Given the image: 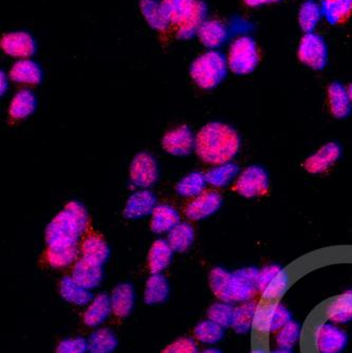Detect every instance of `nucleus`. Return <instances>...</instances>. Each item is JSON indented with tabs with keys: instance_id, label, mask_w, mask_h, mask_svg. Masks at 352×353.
<instances>
[{
	"instance_id": "nucleus-13",
	"label": "nucleus",
	"mask_w": 352,
	"mask_h": 353,
	"mask_svg": "<svg viewBox=\"0 0 352 353\" xmlns=\"http://www.w3.org/2000/svg\"><path fill=\"white\" fill-rule=\"evenodd\" d=\"M347 343V333L335 325L323 324L316 332V347L320 353H341Z\"/></svg>"
},
{
	"instance_id": "nucleus-40",
	"label": "nucleus",
	"mask_w": 352,
	"mask_h": 353,
	"mask_svg": "<svg viewBox=\"0 0 352 353\" xmlns=\"http://www.w3.org/2000/svg\"><path fill=\"white\" fill-rule=\"evenodd\" d=\"M141 9L144 14L145 19L149 25L157 29H163L166 27L168 19L163 13L162 6H159L155 0H142Z\"/></svg>"
},
{
	"instance_id": "nucleus-11",
	"label": "nucleus",
	"mask_w": 352,
	"mask_h": 353,
	"mask_svg": "<svg viewBox=\"0 0 352 353\" xmlns=\"http://www.w3.org/2000/svg\"><path fill=\"white\" fill-rule=\"evenodd\" d=\"M341 156V145L337 142H329L322 146L315 154L306 159L303 166L309 174H323L337 163Z\"/></svg>"
},
{
	"instance_id": "nucleus-5",
	"label": "nucleus",
	"mask_w": 352,
	"mask_h": 353,
	"mask_svg": "<svg viewBox=\"0 0 352 353\" xmlns=\"http://www.w3.org/2000/svg\"><path fill=\"white\" fill-rule=\"evenodd\" d=\"M162 9L168 21L182 26V31H193L206 11L204 3L196 0H164Z\"/></svg>"
},
{
	"instance_id": "nucleus-19",
	"label": "nucleus",
	"mask_w": 352,
	"mask_h": 353,
	"mask_svg": "<svg viewBox=\"0 0 352 353\" xmlns=\"http://www.w3.org/2000/svg\"><path fill=\"white\" fill-rule=\"evenodd\" d=\"M81 259L103 265L109 257V248L102 236L89 233L81 245Z\"/></svg>"
},
{
	"instance_id": "nucleus-28",
	"label": "nucleus",
	"mask_w": 352,
	"mask_h": 353,
	"mask_svg": "<svg viewBox=\"0 0 352 353\" xmlns=\"http://www.w3.org/2000/svg\"><path fill=\"white\" fill-rule=\"evenodd\" d=\"M59 292L65 301L77 306H85L91 301V294L88 289L79 285L72 277L61 279Z\"/></svg>"
},
{
	"instance_id": "nucleus-4",
	"label": "nucleus",
	"mask_w": 352,
	"mask_h": 353,
	"mask_svg": "<svg viewBox=\"0 0 352 353\" xmlns=\"http://www.w3.org/2000/svg\"><path fill=\"white\" fill-rule=\"evenodd\" d=\"M228 59L222 53L208 51L193 63L190 75L200 88L213 89L226 77Z\"/></svg>"
},
{
	"instance_id": "nucleus-8",
	"label": "nucleus",
	"mask_w": 352,
	"mask_h": 353,
	"mask_svg": "<svg viewBox=\"0 0 352 353\" xmlns=\"http://www.w3.org/2000/svg\"><path fill=\"white\" fill-rule=\"evenodd\" d=\"M269 174L264 168L258 165L246 168L233 186V190L244 198L262 197L269 192Z\"/></svg>"
},
{
	"instance_id": "nucleus-36",
	"label": "nucleus",
	"mask_w": 352,
	"mask_h": 353,
	"mask_svg": "<svg viewBox=\"0 0 352 353\" xmlns=\"http://www.w3.org/2000/svg\"><path fill=\"white\" fill-rule=\"evenodd\" d=\"M206 183L208 180L206 174L202 172H192L177 184V192L183 197H198L202 192H206Z\"/></svg>"
},
{
	"instance_id": "nucleus-42",
	"label": "nucleus",
	"mask_w": 352,
	"mask_h": 353,
	"mask_svg": "<svg viewBox=\"0 0 352 353\" xmlns=\"http://www.w3.org/2000/svg\"><path fill=\"white\" fill-rule=\"evenodd\" d=\"M300 334V325L297 322L291 321L278 331L276 343L280 348L292 349L297 343Z\"/></svg>"
},
{
	"instance_id": "nucleus-44",
	"label": "nucleus",
	"mask_w": 352,
	"mask_h": 353,
	"mask_svg": "<svg viewBox=\"0 0 352 353\" xmlns=\"http://www.w3.org/2000/svg\"><path fill=\"white\" fill-rule=\"evenodd\" d=\"M161 353H199V350L194 340L182 338L168 345Z\"/></svg>"
},
{
	"instance_id": "nucleus-46",
	"label": "nucleus",
	"mask_w": 352,
	"mask_h": 353,
	"mask_svg": "<svg viewBox=\"0 0 352 353\" xmlns=\"http://www.w3.org/2000/svg\"><path fill=\"white\" fill-rule=\"evenodd\" d=\"M6 90H7V79L3 73H1V94H3Z\"/></svg>"
},
{
	"instance_id": "nucleus-24",
	"label": "nucleus",
	"mask_w": 352,
	"mask_h": 353,
	"mask_svg": "<svg viewBox=\"0 0 352 353\" xmlns=\"http://www.w3.org/2000/svg\"><path fill=\"white\" fill-rule=\"evenodd\" d=\"M328 319L334 324H347L352 321V290L335 297L327 308Z\"/></svg>"
},
{
	"instance_id": "nucleus-16",
	"label": "nucleus",
	"mask_w": 352,
	"mask_h": 353,
	"mask_svg": "<svg viewBox=\"0 0 352 353\" xmlns=\"http://www.w3.org/2000/svg\"><path fill=\"white\" fill-rule=\"evenodd\" d=\"M157 200L153 192L141 190L130 196L124 208V217L138 219L153 213L156 208Z\"/></svg>"
},
{
	"instance_id": "nucleus-45",
	"label": "nucleus",
	"mask_w": 352,
	"mask_h": 353,
	"mask_svg": "<svg viewBox=\"0 0 352 353\" xmlns=\"http://www.w3.org/2000/svg\"><path fill=\"white\" fill-rule=\"evenodd\" d=\"M244 3L248 7L256 8L260 6L269 5V3H278L282 0H244Z\"/></svg>"
},
{
	"instance_id": "nucleus-10",
	"label": "nucleus",
	"mask_w": 352,
	"mask_h": 353,
	"mask_svg": "<svg viewBox=\"0 0 352 353\" xmlns=\"http://www.w3.org/2000/svg\"><path fill=\"white\" fill-rule=\"evenodd\" d=\"M298 59L313 70H323L327 65L328 49L323 37L316 33L304 35L298 46Z\"/></svg>"
},
{
	"instance_id": "nucleus-30",
	"label": "nucleus",
	"mask_w": 352,
	"mask_h": 353,
	"mask_svg": "<svg viewBox=\"0 0 352 353\" xmlns=\"http://www.w3.org/2000/svg\"><path fill=\"white\" fill-rule=\"evenodd\" d=\"M10 77L14 82L25 83V84L37 85L41 82V71L39 65L35 61L25 59L19 61L11 69Z\"/></svg>"
},
{
	"instance_id": "nucleus-27",
	"label": "nucleus",
	"mask_w": 352,
	"mask_h": 353,
	"mask_svg": "<svg viewBox=\"0 0 352 353\" xmlns=\"http://www.w3.org/2000/svg\"><path fill=\"white\" fill-rule=\"evenodd\" d=\"M79 254V245H48L47 261L53 268H65L75 263Z\"/></svg>"
},
{
	"instance_id": "nucleus-32",
	"label": "nucleus",
	"mask_w": 352,
	"mask_h": 353,
	"mask_svg": "<svg viewBox=\"0 0 352 353\" xmlns=\"http://www.w3.org/2000/svg\"><path fill=\"white\" fill-rule=\"evenodd\" d=\"M322 13L330 25L345 21L352 12V0H323Z\"/></svg>"
},
{
	"instance_id": "nucleus-26",
	"label": "nucleus",
	"mask_w": 352,
	"mask_h": 353,
	"mask_svg": "<svg viewBox=\"0 0 352 353\" xmlns=\"http://www.w3.org/2000/svg\"><path fill=\"white\" fill-rule=\"evenodd\" d=\"M257 303L254 301H244L239 306L235 308L234 316L231 327L235 332L244 334L254 327L256 312H257Z\"/></svg>"
},
{
	"instance_id": "nucleus-3",
	"label": "nucleus",
	"mask_w": 352,
	"mask_h": 353,
	"mask_svg": "<svg viewBox=\"0 0 352 353\" xmlns=\"http://www.w3.org/2000/svg\"><path fill=\"white\" fill-rule=\"evenodd\" d=\"M88 225L86 208L77 202H69L48 225L46 241L48 245H79V239Z\"/></svg>"
},
{
	"instance_id": "nucleus-6",
	"label": "nucleus",
	"mask_w": 352,
	"mask_h": 353,
	"mask_svg": "<svg viewBox=\"0 0 352 353\" xmlns=\"http://www.w3.org/2000/svg\"><path fill=\"white\" fill-rule=\"evenodd\" d=\"M260 61V49L253 39L239 37L231 46L228 65V68L236 74H250L257 68Z\"/></svg>"
},
{
	"instance_id": "nucleus-34",
	"label": "nucleus",
	"mask_w": 352,
	"mask_h": 353,
	"mask_svg": "<svg viewBox=\"0 0 352 353\" xmlns=\"http://www.w3.org/2000/svg\"><path fill=\"white\" fill-rule=\"evenodd\" d=\"M322 16H323V13H322L321 6L314 0H307L300 6V12H298L300 27L305 32L306 34L313 33Z\"/></svg>"
},
{
	"instance_id": "nucleus-33",
	"label": "nucleus",
	"mask_w": 352,
	"mask_h": 353,
	"mask_svg": "<svg viewBox=\"0 0 352 353\" xmlns=\"http://www.w3.org/2000/svg\"><path fill=\"white\" fill-rule=\"evenodd\" d=\"M201 43L208 48H217L226 39V30L219 21H211L201 23L198 30Z\"/></svg>"
},
{
	"instance_id": "nucleus-23",
	"label": "nucleus",
	"mask_w": 352,
	"mask_h": 353,
	"mask_svg": "<svg viewBox=\"0 0 352 353\" xmlns=\"http://www.w3.org/2000/svg\"><path fill=\"white\" fill-rule=\"evenodd\" d=\"M111 312L110 297L106 294H99L91 301L88 308L84 313L83 321L87 326L97 327L102 324Z\"/></svg>"
},
{
	"instance_id": "nucleus-18",
	"label": "nucleus",
	"mask_w": 352,
	"mask_h": 353,
	"mask_svg": "<svg viewBox=\"0 0 352 353\" xmlns=\"http://www.w3.org/2000/svg\"><path fill=\"white\" fill-rule=\"evenodd\" d=\"M1 48L12 57H29L35 52V43L25 32H15L5 35L1 39Z\"/></svg>"
},
{
	"instance_id": "nucleus-50",
	"label": "nucleus",
	"mask_w": 352,
	"mask_h": 353,
	"mask_svg": "<svg viewBox=\"0 0 352 353\" xmlns=\"http://www.w3.org/2000/svg\"><path fill=\"white\" fill-rule=\"evenodd\" d=\"M252 353H266L264 350H262V349H256V350H254Z\"/></svg>"
},
{
	"instance_id": "nucleus-14",
	"label": "nucleus",
	"mask_w": 352,
	"mask_h": 353,
	"mask_svg": "<svg viewBox=\"0 0 352 353\" xmlns=\"http://www.w3.org/2000/svg\"><path fill=\"white\" fill-rule=\"evenodd\" d=\"M222 204V197L219 192L206 190L188 204L184 213L190 220L204 219L216 213Z\"/></svg>"
},
{
	"instance_id": "nucleus-15",
	"label": "nucleus",
	"mask_w": 352,
	"mask_h": 353,
	"mask_svg": "<svg viewBox=\"0 0 352 353\" xmlns=\"http://www.w3.org/2000/svg\"><path fill=\"white\" fill-rule=\"evenodd\" d=\"M196 138L186 125L170 130L162 140L163 150L173 156H186L195 148Z\"/></svg>"
},
{
	"instance_id": "nucleus-17",
	"label": "nucleus",
	"mask_w": 352,
	"mask_h": 353,
	"mask_svg": "<svg viewBox=\"0 0 352 353\" xmlns=\"http://www.w3.org/2000/svg\"><path fill=\"white\" fill-rule=\"evenodd\" d=\"M72 277L79 285L86 288L88 290L95 289L99 285L103 279L102 265L90 263L86 259H81L75 263L72 270Z\"/></svg>"
},
{
	"instance_id": "nucleus-7",
	"label": "nucleus",
	"mask_w": 352,
	"mask_h": 353,
	"mask_svg": "<svg viewBox=\"0 0 352 353\" xmlns=\"http://www.w3.org/2000/svg\"><path fill=\"white\" fill-rule=\"evenodd\" d=\"M289 285V275L280 265H266L258 271V292L266 301H277L287 292Z\"/></svg>"
},
{
	"instance_id": "nucleus-43",
	"label": "nucleus",
	"mask_w": 352,
	"mask_h": 353,
	"mask_svg": "<svg viewBox=\"0 0 352 353\" xmlns=\"http://www.w3.org/2000/svg\"><path fill=\"white\" fill-rule=\"evenodd\" d=\"M88 350V341L84 339H68L59 343L55 353H85Z\"/></svg>"
},
{
	"instance_id": "nucleus-1",
	"label": "nucleus",
	"mask_w": 352,
	"mask_h": 353,
	"mask_svg": "<svg viewBox=\"0 0 352 353\" xmlns=\"http://www.w3.org/2000/svg\"><path fill=\"white\" fill-rule=\"evenodd\" d=\"M195 150L199 158L211 165L228 163L239 152V134L224 123H210L197 134Z\"/></svg>"
},
{
	"instance_id": "nucleus-35",
	"label": "nucleus",
	"mask_w": 352,
	"mask_h": 353,
	"mask_svg": "<svg viewBox=\"0 0 352 353\" xmlns=\"http://www.w3.org/2000/svg\"><path fill=\"white\" fill-rule=\"evenodd\" d=\"M195 232L192 225L188 223H179L170 232L167 243L173 251L186 252L194 241Z\"/></svg>"
},
{
	"instance_id": "nucleus-9",
	"label": "nucleus",
	"mask_w": 352,
	"mask_h": 353,
	"mask_svg": "<svg viewBox=\"0 0 352 353\" xmlns=\"http://www.w3.org/2000/svg\"><path fill=\"white\" fill-rule=\"evenodd\" d=\"M291 312L278 301H266L257 307L254 327L260 332L272 333L280 331L291 322Z\"/></svg>"
},
{
	"instance_id": "nucleus-47",
	"label": "nucleus",
	"mask_w": 352,
	"mask_h": 353,
	"mask_svg": "<svg viewBox=\"0 0 352 353\" xmlns=\"http://www.w3.org/2000/svg\"><path fill=\"white\" fill-rule=\"evenodd\" d=\"M270 353H292L291 349L278 348Z\"/></svg>"
},
{
	"instance_id": "nucleus-25",
	"label": "nucleus",
	"mask_w": 352,
	"mask_h": 353,
	"mask_svg": "<svg viewBox=\"0 0 352 353\" xmlns=\"http://www.w3.org/2000/svg\"><path fill=\"white\" fill-rule=\"evenodd\" d=\"M173 252L172 248L165 240L155 241L148 254V267L152 274H161V272L170 265Z\"/></svg>"
},
{
	"instance_id": "nucleus-21",
	"label": "nucleus",
	"mask_w": 352,
	"mask_h": 353,
	"mask_svg": "<svg viewBox=\"0 0 352 353\" xmlns=\"http://www.w3.org/2000/svg\"><path fill=\"white\" fill-rule=\"evenodd\" d=\"M111 309L117 317H126L133 308L135 303V291L128 283L117 285L111 293Z\"/></svg>"
},
{
	"instance_id": "nucleus-2",
	"label": "nucleus",
	"mask_w": 352,
	"mask_h": 353,
	"mask_svg": "<svg viewBox=\"0 0 352 353\" xmlns=\"http://www.w3.org/2000/svg\"><path fill=\"white\" fill-rule=\"evenodd\" d=\"M258 271L255 268H244L231 273L222 268H215L210 274L211 290L224 303L251 301L258 291Z\"/></svg>"
},
{
	"instance_id": "nucleus-20",
	"label": "nucleus",
	"mask_w": 352,
	"mask_h": 353,
	"mask_svg": "<svg viewBox=\"0 0 352 353\" xmlns=\"http://www.w3.org/2000/svg\"><path fill=\"white\" fill-rule=\"evenodd\" d=\"M328 103L330 112L334 118L346 119L352 111V104L350 102L347 88L341 83L334 82L328 87Z\"/></svg>"
},
{
	"instance_id": "nucleus-48",
	"label": "nucleus",
	"mask_w": 352,
	"mask_h": 353,
	"mask_svg": "<svg viewBox=\"0 0 352 353\" xmlns=\"http://www.w3.org/2000/svg\"><path fill=\"white\" fill-rule=\"evenodd\" d=\"M202 353H222V352H220V351L218 350V349L210 348V349H206V350H204V352H202Z\"/></svg>"
},
{
	"instance_id": "nucleus-22",
	"label": "nucleus",
	"mask_w": 352,
	"mask_h": 353,
	"mask_svg": "<svg viewBox=\"0 0 352 353\" xmlns=\"http://www.w3.org/2000/svg\"><path fill=\"white\" fill-rule=\"evenodd\" d=\"M179 223H180V216L172 206L161 204L156 206L153 212L150 228L154 233L162 234L165 232H170Z\"/></svg>"
},
{
	"instance_id": "nucleus-12",
	"label": "nucleus",
	"mask_w": 352,
	"mask_h": 353,
	"mask_svg": "<svg viewBox=\"0 0 352 353\" xmlns=\"http://www.w3.org/2000/svg\"><path fill=\"white\" fill-rule=\"evenodd\" d=\"M158 178V168L150 154L141 152L137 154L130 165V179L139 188L152 186Z\"/></svg>"
},
{
	"instance_id": "nucleus-39",
	"label": "nucleus",
	"mask_w": 352,
	"mask_h": 353,
	"mask_svg": "<svg viewBox=\"0 0 352 353\" xmlns=\"http://www.w3.org/2000/svg\"><path fill=\"white\" fill-rule=\"evenodd\" d=\"M224 335V327L219 326L211 319L199 323L194 329V336L196 340L206 344L218 343L222 340Z\"/></svg>"
},
{
	"instance_id": "nucleus-37",
	"label": "nucleus",
	"mask_w": 352,
	"mask_h": 353,
	"mask_svg": "<svg viewBox=\"0 0 352 353\" xmlns=\"http://www.w3.org/2000/svg\"><path fill=\"white\" fill-rule=\"evenodd\" d=\"M239 172V168L236 164L228 162V163L216 165L212 170H208L206 174L208 183L215 188H224L230 184Z\"/></svg>"
},
{
	"instance_id": "nucleus-49",
	"label": "nucleus",
	"mask_w": 352,
	"mask_h": 353,
	"mask_svg": "<svg viewBox=\"0 0 352 353\" xmlns=\"http://www.w3.org/2000/svg\"><path fill=\"white\" fill-rule=\"evenodd\" d=\"M347 92L348 95H349L350 102H351L352 104V83L349 85V86H348Z\"/></svg>"
},
{
	"instance_id": "nucleus-38",
	"label": "nucleus",
	"mask_w": 352,
	"mask_h": 353,
	"mask_svg": "<svg viewBox=\"0 0 352 353\" xmlns=\"http://www.w3.org/2000/svg\"><path fill=\"white\" fill-rule=\"evenodd\" d=\"M117 346V338L109 329L95 331L88 340V350L90 353H111Z\"/></svg>"
},
{
	"instance_id": "nucleus-31",
	"label": "nucleus",
	"mask_w": 352,
	"mask_h": 353,
	"mask_svg": "<svg viewBox=\"0 0 352 353\" xmlns=\"http://www.w3.org/2000/svg\"><path fill=\"white\" fill-rule=\"evenodd\" d=\"M170 287L166 279L161 274H153L145 285L144 301L147 305H157L166 301Z\"/></svg>"
},
{
	"instance_id": "nucleus-41",
	"label": "nucleus",
	"mask_w": 352,
	"mask_h": 353,
	"mask_svg": "<svg viewBox=\"0 0 352 353\" xmlns=\"http://www.w3.org/2000/svg\"><path fill=\"white\" fill-rule=\"evenodd\" d=\"M234 312L235 308L232 306V303L220 301V303H214L208 308V317L219 326L228 328L232 325Z\"/></svg>"
},
{
	"instance_id": "nucleus-29",
	"label": "nucleus",
	"mask_w": 352,
	"mask_h": 353,
	"mask_svg": "<svg viewBox=\"0 0 352 353\" xmlns=\"http://www.w3.org/2000/svg\"><path fill=\"white\" fill-rule=\"evenodd\" d=\"M37 99L29 90L19 91L10 104L9 114L15 120H23L35 112Z\"/></svg>"
}]
</instances>
